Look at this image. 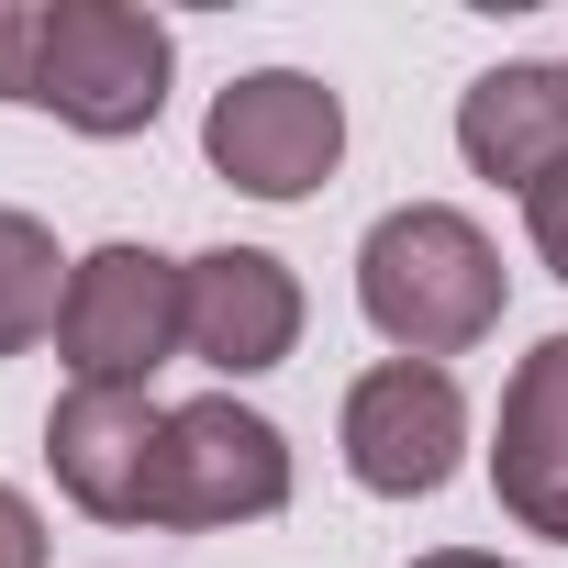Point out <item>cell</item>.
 <instances>
[{
  "label": "cell",
  "instance_id": "9",
  "mask_svg": "<svg viewBox=\"0 0 568 568\" xmlns=\"http://www.w3.org/2000/svg\"><path fill=\"white\" fill-rule=\"evenodd\" d=\"M490 490L524 535L568 546V335L513 357L501 379V435H490Z\"/></svg>",
  "mask_w": 568,
  "mask_h": 568
},
{
  "label": "cell",
  "instance_id": "5",
  "mask_svg": "<svg viewBox=\"0 0 568 568\" xmlns=\"http://www.w3.org/2000/svg\"><path fill=\"white\" fill-rule=\"evenodd\" d=\"M201 156L212 179H234L245 201H313L346 156V101L313 68H245L212 90L201 112Z\"/></svg>",
  "mask_w": 568,
  "mask_h": 568
},
{
  "label": "cell",
  "instance_id": "7",
  "mask_svg": "<svg viewBox=\"0 0 568 568\" xmlns=\"http://www.w3.org/2000/svg\"><path fill=\"white\" fill-rule=\"evenodd\" d=\"M156 446H168V402L156 390H90V379H68L57 413H45V468H57V490L90 524H145Z\"/></svg>",
  "mask_w": 568,
  "mask_h": 568
},
{
  "label": "cell",
  "instance_id": "3",
  "mask_svg": "<svg viewBox=\"0 0 568 568\" xmlns=\"http://www.w3.org/2000/svg\"><path fill=\"white\" fill-rule=\"evenodd\" d=\"M291 501V435H278L256 402L212 390L168 413L156 479H145V524L156 535H223V524H267Z\"/></svg>",
  "mask_w": 568,
  "mask_h": 568
},
{
  "label": "cell",
  "instance_id": "8",
  "mask_svg": "<svg viewBox=\"0 0 568 568\" xmlns=\"http://www.w3.org/2000/svg\"><path fill=\"white\" fill-rule=\"evenodd\" d=\"M179 291H190V357L212 379H267L302 346V278L267 245H201L179 267Z\"/></svg>",
  "mask_w": 568,
  "mask_h": 568
},
{
  "label": "cell",
  "instance_id": "13",
  "mask_svg": "<svg viewBox=\"0 0 568 568\" xmlns=\"http://www.w3.org/2000/svg\"><path fill=\"white\" fill-rule=\"evenodd\" d=\"M524 234H535V256H546V267H557V278H568V168H557V179H535V190H524Z\"/></svg>",
  "mask_w": 568,
  "mask_h": 568
},
{
  "label": "cell",
  "instance_id": "15",
  "mask_svg": "<svg viewBox=\"0 0 568 568\" xmlns=\"http://www.w3.org/2000/svg\"><path fill=\"white\" fill-rule=\"evenodd\" d=\"M413 568H513V557H490V546H424Z\"/></svg>",
  "mask_w": 568,
  "mask_h": 568
},
{
  "label": "cell",
  "instance_id": "10",
  "mask_svg": "<svg viewBox=\"0 0 568 568\" xmlns=\"http://www.w3.org/2000/svg\"><path fill=\"white\" fill-rule=\"evenodd\" d=\"M457 156L501 190H535L568 168V68L546 57H501L490 79L457 90Z\"/></svg>",
  "mask_w": 568,
  "mask_h": 568
},
{
  "label": "cell",
  "instance_id": "1",
  "mask_svg": "<svg viewBox=\"0 0 568 568\" xmlns=\"http://www.w3.org/2000/svg\"><path fill=\"white\" fill-rule=\"evenodd\" d=\"M357 313L379 324L390 357L446 368V357H468L501 324V245L457 201H402L357 245Z\"/></svg>",
  "mask_w": 568,
  "mask_h": 568
},
{
  "label": "cell",
  "instance_id": "6",
  "mask_svg": "<svg viewBox=\"0 0 568 568\" xmlns=\"http://www.w3.org/2000/svg\"><path fill=\"white\" fill-rule=\"evenodd\" d=\"M335 446H346V479L379 490V501H435L468 457V390L424 357H379L346 413H335Z\"/></svg>",
  "mask_w": 568,
  "mask_h": 568
},
{
  "label": "cell",
  "instance_id": "2",
  "mask_svg": "<svg viewBox=\"0 0 568 568\" xmlns=\"http://www.w3.org/2000/svg\"><path fill=\"white\" fill-rule=\"evenodd\" d=\"M168 79H179V34L134 0H45V79H34V112H57L68 134L90 145H123L168 112Z\"/></svg>",
  "mask_w": 568,
  "mask_h": 568
},
{
  "label": "cell",
  "instance_id": "14",
  "mask_svg": "<svg viewBox=\"0 0 568 568\" xmlns=\"http://www.w3.org/2000/svg\"><path fill=\"white\" fill-rule=\"evenodd\" d=\"M0 568H45V513L0 479Z\"/></svg>",
  "mask_w": 568,
  "mask_h": 568
},
{
  "label": "cell",
  "instance_id": "12",
  "mask_svg": "<svg viewBox=\"0 0 568 568\" xmlns=\"http://www.w3.org/2000/svg\"><path fill=\"white\" fill-rule=\"evenodd\" d=\"M34 79H45V0H0V101L34 112Z\"/></svg>",
  "mask_w": 568,
  "mask_h": 568
},
{
  "label": "cell",
  "instance_id": "4",
  "mask_svg": "<svg viewBox=\"0 0 568 568\" xmlns=\"http://www.w3.org/2000/svg\"><path fill=\"white\" fill-rule=\"evenodd\" d=\"M190 256L156 245H90L68 267V313H57V357L90 390H145L168 357H190V291H179Z\"/></svg>",
  "mask_w": 568,
  "mask_h": 568
},
{
  "label": "cell",
  "instance_id": "11",
  "mask_svg": "<svg viewBox=\"0 0 568 568\" xmlns=\"http://www.w3.org/2000/svg\"><path fill=\"white\" fill-rule=\"evenodd\" d=\"M68 267H79V256H57V234H45L34 212H0V357H23L34 335H57Z\"/></svg>",
  "mask_w": 568,
  "mask_h": 568
}]
</instances>
